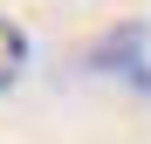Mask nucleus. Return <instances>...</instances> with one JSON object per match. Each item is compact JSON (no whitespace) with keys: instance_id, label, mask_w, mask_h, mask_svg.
Masks as SVG:
<instances>
[{"instance_id":"f257e3e1","label":"nucleus","mask_w":151,"mask_h":144,"mask_svg":"<svg viewBox=\"0 0 151 144\" xmlns=\"http://www.w3.org/2000/svg\"><path fill=\"white\" fill-rule=\"evenodd\" d=\"M28 55H35V48H28V28H14V21L0 14V96L28 76Z\"/></svg>"}]
</instances>
